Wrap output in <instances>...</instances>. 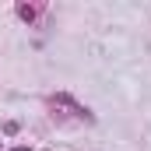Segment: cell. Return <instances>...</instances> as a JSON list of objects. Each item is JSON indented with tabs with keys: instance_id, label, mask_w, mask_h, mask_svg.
I'll list each match as a JSON object with an SVG mask.
<instances>
[{
	"instance_id": "obj_3",
	"label": "cell",
	"mask_w": 151,
	"mask_h": 151,
	"mask_svg": "<svg viewBox=\"0 0 151 151\" xmlns=\"http://www.w3.org/2000/svg\"><path fill=\"white\" fill-rule=\"evenodd\" d=\"M18 130H21V123H18V119H7V123H4V134H7V137H14Z\"/></svg>"
},
{
	"instance_id": "obj_2",
	"label": "cell",
	"mask_w": 151,
	"mask_h": 151,
	"mask_svg": "<svg viewBox=\"0 0 151 151\" xmlns=\"http://www.w3.org/2000/svg\"><path fill=\"white\" fill-rule=\"evenodd\" d=\"M14 11H18V18H21V21H28V25H32V21H35V7H32V4H18V7H14Z\"/></svg>"
},
{
	"instance_id": "obj_4",
	"label": "cell",
	"mask_w": 151,
	"mask_h": 151,
	"mask_svg": "<svg viewBox=\"0 0 151 151\" xmlns=\"http://www.w3.org/2000/svg\"><path fill=\"white\" fill-rule=\"evenodd\" d=\"M11 151H32V148H28V144H18V148H11Z\"/></svg>"
},
{
	"instance_id": "obj_1",
	"label": "cell",
	"mask_w": 151,
	"mask_h": 151,
	"mask_svg": "<svg viewBox=\"0 0 151 151\" xmlns=\"http://www.w3.org/2000/svg\"><path fill=\"white\" fill-rule=\"evenodd\" d=\"M46 102H49L53 109H56V106H63V109H70V116H74V119H84V123H95V113H91L88 106H81V102H77L74 95H67V91H56V95H49Z\"/></svg>"
}]
</instances>
